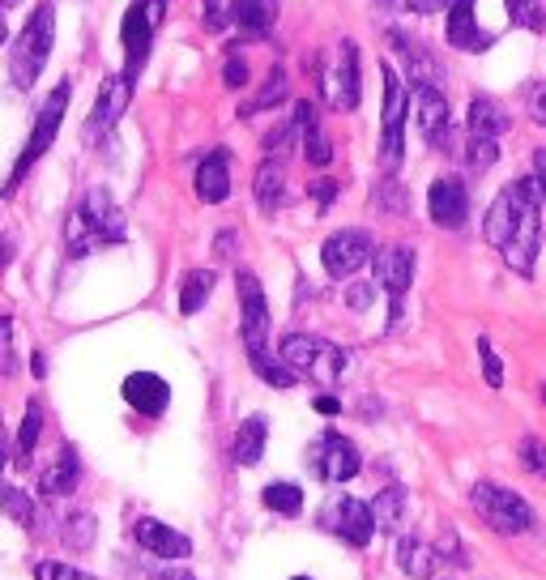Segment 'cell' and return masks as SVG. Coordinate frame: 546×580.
<instances>
[{
  "label": "cell",
  "instance_id": "37",
  "mask_svg": "<svg viewBox=\"0 0 546 580\" xmlns=\"http://www.w3.org/2000/svg\"><path fill=\"white\" fill-rule=\"evenodd\" d=\"M517 457L534 478H546V444L538 440V435H525V440L517 444Z\"/></svg>",
  "mask_w": 546,
  "mask_h": 580
},
{
  "label": "cell",
  "instance_id": "38",
  "mask_svg": "<svg viewBox=\"0 0 546 580\" xmlns=\"http://www.w3.org/2000/svg\"><path fill=\"white\" fill-rule=\"evenodd\" d=\"M495 158H500V145H495L491 137H470V145H465V163H470L474 171L495 167Z\"/></svg>",
  "mask_w": 546,
  "mask_h": 580
},
{
  "label": "cell",
  "instance_id": "23",
  "mask_svg": "<svg viewBox=\"0 0 546 580\" xmlns=\"http://www.w3.org/2000/svg\"><path fill=\"white\" fill-rule=\"evenodd\" d=\"M512 128V116H508V107L500 99H491V94H474V103H470V137H504Z\"/></svg>",
  "mask_w": 546,
  "mask_h": 580
},
{
  "label": "cell",
  "instance_id": "27",
  "mask_svg": "<svg viewBox=\"0 0 546 580\" xmlns=\"http://www.w3.org/2000/svg\"><path fill=\"white\" fill-rule=\"evenodd\" d=\"M265 435H269V423H265V414H252L239 423L235 431V461L239 465H256L265 453Z\"/></svg>",
  "mask_w": 546,
  "mask_h": 580
},
{
  "label": "cell",
  "instance_id": "26",
  "mask_svg": "<svg viewBox=\"0 0 546 580\" xmlns=\"http://www.w3.org/2000/svg\"><path fill=\"white\" fill-rule=\"evenodd\" d=\"M252 192H256V205L273 214L282 205V192H286V171H282V158H265L256 167V180H252Z\"/></svg>",
  "mask_w": 546,
  "mask_h": 580
},
{
  "label": "cell",
  "instance_id": "44",
  "mask_svg": "<svg viewBox=\"0 0 546 580\" xmlns=\"http://www.w3.org/2000/svg\"><path fill=\"white\" fill-rule=\"evenodd\" d=\"M372 299H376V282H355V286H346V308H350V312H367V308H372Z\"/></svg>",
  "mask_w": 546,
  "mask_h": 580
},
{
  "label": "cell",
  "instance_id": "10",
  "mask_svg": "<svg viewBox=\"0 0 546 580\" xmlns=\"http://www.w3.org/2000/svg\"><path fill=\"white\" fill-rule=\"evenodd\" d=\"M120 39H124V77L128 82H137L141 64L150 56V39H154V18H150V0H133L124 13V26H120Z\"/></svg>",
  "mask_w": 546,
  "mask_h": 580
},
{
  "label": "cell",
  "instance_id": "41",
  "mask_svg": "<svg viewBox=\"0 0 546 580\" xmlns=\"http://www.w3.org/2000/svg\"><path fill=\"white\" fill-rule=\"evenodd\" d=\"M64 542H69L73 551H90V546H94V517L77 512V517L69 521V529H64Z\"/></svg>",
  "mask_w": 546,
  "mask_h": 580
},
{
  "label": "cell",
  "instance_id": "28",
  "mask_svg": "<svg viewBox=\"0 0 546 580\" xmlns=\"http://www.w3.org/2000/svg\"><path fill=\"white\" fill-rule=\"evenodd\" d=\"M214 269H192L184 273V286H180V312L184 316H197L205 308V299L214 295Z\"/></svg>",
  "mask_w": 546,
  "mask_h": 580
},
{
  "label": "cell",
  "instance_id": "18",
  "mask_svg": "<svg viewBox=\"0 0 546 580\" xmlns=\"http://www.w3.org/2000/svg\"><path fill=\"white\" fill-rule=\"evenodd\" d=\"M133 538H137V546H146V551L158 555V559H188L192 555V542L180 534V529H171V525L154 521V517H141L133 525Z\"/></svg>",
  "mask_w": 546,
  "mask_h": 580
},
{
  "label": "cell",
  "instance_id": "19",
  "mask_svg": "<svg viewBox=\"0 0 546 580\" xmlns=\"http://www.w3.org/2000/svg\"><path fill=\"white\" fill-rule=\"evenodd\" d=\"M124 401H128V406H133L137 414L158 418V414L167 410L171 389H167L163 376H154V372H133V376L124 380Z\"/></svg>",
  "mask_w": 546,
  "mask_h": 580
},
{
  "label": "cell",
  "instance_id": "1",
  "mask_svg": "<svg viewBox=\"0 0 546 580\" xmlns=\"http://www.w3.org/2000/svg\"><path fill=\"white\" fill-rule=\"evenodd\" d=\"M64 239H69V256H86L94 248L124 244V214H120V205L111 201L107 188H90L86 192L82 205L69 214Z\"/></svg>",
  "mask_w": 546,
  "mask_h": 580
},
{
  "label": "cell",
  "instance_id": "7",
  "mask_svg": "<svg viewBox=\"0 0 546 580\" xmlns=\"http://www.w3.org/2000/svg\"><path fill=\"white\" fill-rule=\"evenodd\" d=\"M308 461H312L316 478H325V482H350V478L363 470L359 448L350 444L346 435H337V431H325V435H320V440L308 448Z\"/></svg>",
  "mask_w": 546,
  "mask_h": 580
},
{
  "label": "cell",
  "instance_id": "2",
  "mask_svg": "<svg viewBox=\"0 0 546 580\" xmlns=\"http://www.w3.org/2000/svg\"><path fill=\"white\" fill-rule=\"evenodd\" d=\"M52 35H56V9L39 5L30 13V22L18 30L13 39V56H9V82L18 90H30L39 82L47 56H52Z\"/></svg>",
  "mask_w": 546,
  "mask_h": 580
},
{
  "label": "cell",
  "instance_id": "42",
  "mask_svg": "<svg viewBox=\"0 0 546 580\" xmlns=\"http://www.w3.org/2000/svg\"><path fill=\"white\" fill-rule=\"evenodd\" d=\"M35 580H94V576L82 572V568H73V563L43 559V563H35Z\"/></svg>",
  "mask_w": 546,
  "mask_h": 580
},
{
  "label": "cell",
  "instance_id": "24",
  "mask_svg": "<svg viewBox=\"0 0 546 580\" xmlns=\"http://www.w3.org/2000/svg\"><path fill=\"white\" fill-rule=\"evenodd\" d=\"M367 512H372V525L380 529V534H401V525H406V512H410L406 487H384L372 499V504H367Z\"/></svg>",
  "mask_w": 546,
  "mask_h": 580
},
{
  "label": "cell",
  "instance_id": "32",
  "mask_svg": "<svg viewBox=\"0 0 546 580\" xmlns=\"http://www.w3.org/2000/svg\"><path fill=\"white\" fill-rule=\"evenodd\" d=\"M39 431H43V414H39V401H30L26 418H22V431H18V444H13V457L30 461V453H35V444H39Z\"/></svg>",
  "mask_w": 546,
  "mask_h": 580
},
{
  "label": "cell",
  "instance_id": "25",
  "mask_svg": "<svg viewBox=\"0 0 546 580\" xmlns=\"http://www.w3.org/2000/svg\"><path fill=\"white\" fill-rule=\"evenodd\" d=\"M436 546H427L419 538H397V568L406 572L410 580H431L436 572Z\"/></svg>",
  "mask_w": 546,
  "mask_h": 580
},
{
  "label": "cell",
  "instance_id": "6",
  "mask_svg": "<svg viewBox=\"0 0 546 580\" xmlns=\"http://www.w3.org/2000/svg\"><path fill=\"white\" fill-rule=\"evenodd\" d=\"M372 256H376L372 235L359 231V227L337 231V235H329L325 244H320V265H325L329 278H350V273H359Z\"/></svg>",
  "mask_w": 546,
  "mask_h": 580
},
{
  "label": "cell",
  "instance_id": "9",
  "mask_svg": "<svg viewBox=\"0 0 546 580\" xmlns=\"http://www.w3.org/2000/svg\"><path fill=\"white\" fill-rule=\"evenodd\" d=\"M325 94H329L333 111H355L359 107V52H355L350 39H342L337 60L325 69Z\"/></svg>",
  "mask_w": 546,
  "mask_h": 580
},
{
  "label": "cell",
  "instance_id": "45",
  "mask_svg": "<svg viewBox=\"0 0 546 580\" xmlns=\"http://www.w3.org/2000/svg\"><path fill=\"white\" fill-rule=\"evenodd\" d=\"M227 22H231L227 0H205V26H210V30H227Z\"/></svg>",
  "mask_w": 546,
  "mask_h": 580
},
{
  "label": "cell",
  "instance_id": "16",
  "mask_svg": "<svg viewBox=\"0 0 546 580\" xmlns=\"http://www.w3.org/2000/svg\"><path fill=\"white\" fill-rule=\"evenodd\" d=\"M128 94H133V82H128L124 73H111L103 77V86H99V99H94V111H90V137H99L107 133L111 124H116L124 116V107H128Z\"/></svg>",
  "mask_w": 546,
  "mask_h": 580
},
{
  "label": "cell",
  "instance_id": "57",
  "mask_svg": "<svg viewBox=\"0 0 546 580\" xmlns=\"http://www.w3.org/2000/svg\"><path fill=\"white\" fill-rule=\"evenodd\" d=\"M0 470H5V427H0Z\"/></svg>",
  "mask_w": 546,
  "mask_h": 580
},
{
  "label": "cell",
  "instance_id": "30",
  "mask_svg": "<svg viewBox=\"0 0 546 580\" xmlns=\"http://www.w3.org/2000/svg\"><path fill=\"white\" fill-rule=\"evenodd\" d=\"M261 499H265L269 512H278V517H299V508H303V491L295 482H269Z\"/></svg>",
  "mask_w": 546,
  "mask_h": 580
},
{
  "label": "cell",
  "instance_id": "22",
  "mask_svg": "<svg viewBox=\"0 0 546 580\" xmlns=\"http://www.w3.org/2000/svg\"><path fill=\"white\" fill-rule=\"evenodd\" d=\"M197 197L205 205H222L231 197V167H227V150H214L205 163L197 167Z\"/></svg>",
  "mask_w": 546,
  "mask_h": 580
},
{
  "label": "cell",
  "instance_id": "8",
  "mask_svg": "<svg viewBox=\"0 0 546 580\" xmlns=\"http://www.w3.org/2000/svg\"><path fill=\"white\" fill-rule=\"evenodd\" d=\"M239 290V308H244V346L252 350H269V308H265V290L256 282V273L239 269L235 278Z\"/></svg>",
  "mask_w": 546,
  "mask_h": 580
},
{
  "label": "cell",
  "instance_id": "17",
  "mask_svg": "<svg viewBox=\"0 0 546 580\" xmlns=\"http://www.w3.org/2000/svg\"><path fill=\"white\" fill-rule=\"evenodd\" d=\"M372 261H376V282L389 290L393 299L406 295L410 282H414V252L406 244H389V248H380Z\"/></svg>",
  "mask_w": 546,
  "mask_h": 580
},
{
  "label": "cell",
  "instance_id": "58",
  "mask_svg": "<svg viewBox=\"0 0 546 580\" xmlns=\"http://www.w3.org/2000/svg\"><path fill=\"white\" fill-rule=\"evenodd\" d=\"M0 43H9V30H5V22H0Z\"/></svg>",
  "mask_w": 546,
  "mask_h": 580
},
{
  "label": "cell",
  "instance_id": "5",
  "mask_svg": "<svg viewBox=\"0 0 546 580\" xmlns=\"http://www.w3.org/2000/svg\"><path fill=\"white\" fill-rule=\"evenodd\" d=\"M69 94H73V86H69V82H60V86L52 90V99L43 103V111H39L35 128H30V141H26V150H22V158H18V167H13V180L5 184V192H13V184H22V180H26V171L35 167L39 158L47 154V145L56 141L60 120H64V107H69Z\"/></svg>",
  "mask_w": 546,
  "mask_h": 580
},
{
  "label": "cell",
  "instance_id": "4",
  "mask_svg": "<svg viewBox=\"0 0 546 580\" xmlns=\"http://www.w3.org/2000/svg\"><path fill=\"white\" fill-rule=\"evenodd\" d=\"M470 508L495 529V534H525V529H534V508H529L517 491L500 487V482H474Z\"/></svg>",
  "mask_w": 546,
  "mask_h": 580
},
{
  "label": "cell",
  "instance_id": "43",
  "mask_svg": "<svg viewBox=\"0 0 546 580\" xmlns=\"http://www.w3.org/2000/svg\"><path fill=\"white\" fill-rule=\"evenodd\" d=\"M478 359H483V376H487V384H491V389H500V384H504V363H500V354L491 350L487 337H478Z\"/></svg>",
  "mask_w": 546,
  "mask_h": 580
},
{
  "label": "cell",
  "instance_id": "13",
  "mask_svg": "<svg viewBox=\"0 0 546 580\" xmlns=\"http://www.w3.org/2000/svg\"><path fill=\"white\" fill-rule=\"evenodd\" d=\"M427 209H431V222L444 231H457L465 227V218H470V197H465V184L457 175H444V180L431 184L427 192Z\"/></svg>",
  "mask_w": 546,
  "mask_h": 580
},
{
  "label": "cell",
  "instance_id": "56",
  "mask_svg": "<svg viewBox=\"0 0 546 580\" xmlns=\"http://www.w3.org/2000/svg\"><path fill=\"white\" fill-rule=\"evenodd\" d=\"M158 580H197V576H192V572H163Z\"/></svg>",
  "mask_w": 546,
  "mask_h": 580
},
{
  "label": "cell",
  "instance_id": "34",
  "mask_svg": "<svg viewBox=\"0 0 546 580\" xmlns=\"http://www.w3.org/2000/svg\"><path fill=\"white\" fill-rule=\"evenodd\" d=\"M372 205L384 209V214H406V209H410V197H406V188L397 184V175H384V180L376 184Z\"/></svg>",
  "mask_w": 546,
  "mask_h": 580
},
{
  "label": "cell",
  "instance_id": "11",
  "mask_svg": "<svg viewBox=\"0 0 546 580\" xmlns=\"http://www.w3.org/2000/svg\"><path fill=\"white\" fill-rule=\"evenodd\" d=\"M401 120H406V86L401 77L389 69L384 73V145H380V158H384V171H397L401 163Z\"/></svg>",
  "mask_w": 546,
  "mask_h": 580
},
{
  "label": "cell",
  "instance_id": "46",
  "mask_svg": "<svg viewBox=\"0 0 546 580\" xmlns=\"http://www.w3.org/2000/svg\"><path fill=\"white\" fill-rule=\"evenodd\" d=\"M222 82H227L231 90L248 86V64L244 60H227V69H222Z\"/></svg>",
  "mask_w": 546,
  "mask_h": 580
},
{
  "label": "cell",
  "instance_id": "51",
  "mask_svg": "<svg viewBox=\"0 0 546 580\" xmlns=\"http://www.w3.org/2000/svg\"><path fill=\"white\" fill-rule=\"evenodd\" d=\"M333 197H337V184H333V180H320V184H316V201H320V209H329Z\"/></svg>",
  "mask_w": 546,
  "mask_h": 580
},
{
  "label": "cell",
  "instance_id": "59",
  "mask_svg": "<svg viewBox=\"0 0 546 580\" xmlns=\"http://www.w3.org/2000/svg\"><path fill=\"white\" fill-rule=\"evenodd\" d=\"M9 5H22V0H0V9H9Z\"/></svg>",
  "mask_w": 546,
  "mask_h": 580
},
{
  "label": "cell",
  "instance_id": "29",
  "mask_svg": "<svg viewBox=\"0 0 546 580\" xmlns=\"http://www.w3.org/2000/svg\"><path fill=\"white\" fill-rule=\"evenodd\" d=\"M77 478H82V465H77V453H73V448H64L60 461L43 474V495H69V491L77 487Z\"/></svg>",
  "mask_w": 546,
  "mask_h": 580
},
{
  "label": "cell",
  "instance_id": "52",
  "mask_svg": "<svg viewBox=\"0 0 546 580\" xmlns=\"http://www.w3.org/2000/svg\"><path fill=\"white\" fill-rule=\"evenodd\" d=\"M316 410L325 414V418H333V414H342V401L329 397V393H320V397H316Z\"/></svg>",
  "mask_w": 546,
  "mask_h": 580
},
{
  "label": "cell",
  "instance_id": "36",
  "mask_svg": "<svg viewBox=\"0 0 546 580\" xmlns=\"http://www.w3.org/2000/svg\"><path fill=\"white\" fill-rule=\"evenodd\" d=\"M282 99H286V69H269L261 94H256V99L244 107V116H252V111H265L269 103H282Z\"/></svg>",
  "mask_w": 546,
  "mask_h": 580
},
{
  "label": "cell",
  "instance_id": "33",
  "mask_svg": "<svg viewBox=\"0 0 546 580\" xmlns=\"http://www.w3.org/2000/svg\"><path fill=\"white\" fill-rule=\"evenodd\" d=\"M508 22L525 30H546V0H504Z\"/></svg>",
  "mask_w": 546,
  "mask_h": 580
},
{
  "label": "cell",
  "instance_id": "12",
  "mask_svg": "<svg viewBox=\"0 0 546 580\" xmlns=\"http://www.w3.org/2000/svg\"><path fill=\"white\" fill-rule=\"evenodd\" d=\"M325 525L342 542H350V546H367V542H372V534H376L372 512H367V504H363V499H355V495L333 499V504L325 508Z\"/></svg>",
  "mask_w": 546,
  "mask_h": 580
},
{
  "label": "cell",
  "instance_id": "61",
  "mask_svg": "<svg viewBox=\"0 0 546 580\" xmlns=\"http://www.w3.org/2000/svg\"><path fill=\"white\" fill-rule=\"evenodd\" d=\"M295 580H312V576H295Z\"/></svg>",
  "mask_w": 546,
  "mask_h": 580
},
{
  "label": "cell",
  "instance_id": "47",
  "mask_svg": "<svg viewBox=\"0 0 546 580\" xmlns=\"http://www.w3.org/2000/svg\"><path fill=\"white\" fill-rule=\"evenodd\" d=\"M529 116H534V120L546 128V82L529 90Z\"/></svg>",
  "mask_w": 546,
  "mask_h": 580
},
{
  "label": "cell",
  "instance_id": "35",
  "mask_svg": "<svg viewBox=\"0 0 546 580\" xmlns=\"http://www.w3.org/2000/svg\"><path fill=\"white\" fill-rule=\"evenodd\" d=\"M0 508H5L9 512V517L13 521H18V525H35V504H30V495L26 491H18V487H9V482H5V487H0Z\"/></svg>",
  "mask_w": 546,
  "mask_h": 580
},
{
  "label": "cell",
  "instance_id": "54",
  "mask_svg": "<svg viewBox=\"0 0 546 580\" xmlns=\"http://www.w3.org/2000/svg\"><path fill=\"white\" fill-rule=\"evenodd\" d=\"M235 252V231H222L218 235V256H231Z\"/></svg>",
  "mask_w": 546,
  "mask_h": 580
},
{
  "label": "cell",
  "instance_id": "50",
  "mask_svg": "<svg viewBox=\"0 0 546 580\" xmlns=\"http://www.w3.org/2000/svg\"><path fill=\"white\" fill-rule=\"evenodd\" d=\"M448 5H453V0H406V9H414V13H440Z\"/></svg>",
  "mask_w": 546,
  "mask_h": 580
},
{
  "label": "cell",
  "instance_id": "40",
  "mask_svg": "<svg viewBox=\"0 0 546 580\" xmlns=\"http://www.w3.org/2000/svg\"><path fill=\"white\" fill-rule=\"evenodd\" d=\"M295 141H303V133H299V124L291 120V124H278L273 133H265V154L269 158H282L286 150H291Z\"/></svg>",
  "mask_w": 546,
  "mask_h": 580
},
{
  "label": "cell",
  "instance_id": "31",
  "mask_svg": "<svg viewBox=\"0 0 546 580\" xmlns=\"http://www.w3.org/2000/svg\"><path fill=\"white\" fill-rule=\"evenodd\" d=\"M248 359H252V372L261 376L265 384H273V389H291V384H295V372L282 359H273L269 350H252Z\"/></svg>",
  "mask_w": 546,
  "mask_h": 580
},
{
  "label": "cell",
  "instance_id": "39",
  "mask_svg": "<svg viewBox=\"0 0 546 580\" xmlns=\"http://www.w3.org/2000/svg\"><path fill=\"white\" fill-rule=\"evenodd\" d=\"M303 154H308L312 167H329V163H333V145H329L325 133H320V124L303 133Z\"/></svg>",
  "mask_w": 546,
  "mask_h": 580
},
{
  "label": "cell",
  "instance_id": "20",
  "mask_svg": "<svg viewBox=\"0 0 546 580\" xmlns=\"http://www.w3.org/2000/svg\"><path fill=\"white\" fill-rule=\"evenodd\" d=\"M444 35L457 52H487L491 47V35H483V30L474 26V0H453V5H448Z\"/></svg>",
  "mask_w": 546,
  "mask_h": 580
},
{
  "label": "cell",
  "instance_id": "60",
  "mask_svg": "<svg viewBox=\"0 0 546 580\" xmlns=\"http://www.w3.org/2000/svg\"><path fill=\"white\" fill-rule=\"evenodd\" d=\"M542 401H546V384H542Z\"/></svg>",
  "mask_w": 546,
  "mask_h": 580
},
{
  "label": "cell",
  "instance_id": "3",
  "mask_svg": "<svg viewBox=\"0 0 546 580\" xmlns=\"http://www.w3.org/2000/svg\"><path fill=\"white\" fill-rule=\"evenodd\" d=\"M282 363L295 376H308L316 384H337L346 376L350 354L342 346L325 342V337H308V333H286L282 337Z\"/></svg>",
  "mask_w": 546,
  "mask_h": 580
},
{
  "label": "cell",
  "instance_id": "14",
  "mask_svg": "<svg viewBox=\"0 0 546 580\" xmlns=\"http://www.w3.org/2000/svg\"><path fill=\"white\" fill-rule=\"evenodd\" d=\"M414 120H419L423 128V137L436 145H448L453 141V128H448V99H444V90L436 86H414Z\"/></svg>",
  "mask_w": 546,
  "mask_h": 580
},
{
  "label": "cell",
  "instance_id": "55",
  "mask_svg": "<svg viewBox=\"0 0 546 580\" xmlns=\"http://www.w3.org/2000/svg\"><path fill=\"white\" fill-rule=\"evenodd\" d=\"M30 372H35V376H43V372H47V363H43V354H35V359H30Z\"/></svg>",
  "mask_w": 546,
  "mask_h": 580
},
{
  "label": "cell",
  "instance_id": "48",
  "mask_svg": "<svg viewBox=\"0 0 546 580\" xmlns=\"http://www.w3.org/2000/svg\"><path fill=\"white\" fill-rule=\"evenodd\" d=\"M9 346H13V320L9 316H0V367H9Z\"/></svg>",
  "mask_w": 546,
  "mask_h": 580
},
{
  "label": "cell",
  "instance_id": "53",
  "mask_svg": "<svg viewBox=\"0 0 546 580\" xmlns=\"http://www.w3.org/2000/svg\"><path fill=\"white\" fill-rule=\"evenodd\" d=\"M534 180H538V188H542V201H546V150H538V154H534Z\"/></svg>",
  "mask_w": 546,
  "mask_h": 580
},
{
  "label": "cell",
  "instance_id": "49",
  "mask_svg": "<svg viewBox=\"0 0 546 580\" xmlns=\"http://www.w3.org/2000/svg\"><path fill=\"white\" fill-rule=\"evenodd\" d=\"M295 124H299V133H308V128H316V103H295Z\"/></svg>",
  "mask_w": 546,
  "mask_h": 580
},
{
  "label": "cell",
  "instance_id": "15",
  "mask_svg": "<svg viewBox=\"0 0 546 580\" xmlns=\"http://www.w3.org/2000/svg\"><path fill=\"white\" fill-rule=\"evenodd\" d=\"M389 43H393V52L401 60V69H406V77L414 86H444V73H440V60L427 52V47H419L410 35H401V30H389Z\"/></svg>",
  "mask_w": 546,
  "mask_h": 580
},
{
  "label": "cell",
  "instance_id": "21",
  "mask_svg": "<svg viewBox=\"0 0 546 580\" xmlns=\"http://www.w3.org/2000/svg\"><path fill=\"white\" fill-rule=\"evenodd\" d=\"M231 22L239 26L244 43L265 39L278 22V0H231Z\"/></svg>",
  "mask_w": 546,
  "mask_h": 580
}]
</instances>
